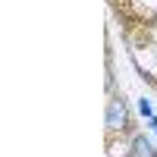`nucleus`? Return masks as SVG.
I'll return each instance as SVG.
<instances>
[{"label": "nucleus", "mask_w": 157, "mask_h": 157, "mask_svg": "<svg viewBox=\"0 0 157 157\" xmlns=\"http://www.w3.org/2000/svg\"><path fill=\"white\" fill-rule=\"evenodd\" d=\"M126 120H129V113H126V104L120 98H113L107 104V129L110 132H116V129H126Z\"/></svg>", "instance_id": "obj_1"}, {"label": "nucleus", "mask_w": 157, "mask_h": 157, "mask_svg": "<svg viewBox=\"0 0 157 157\" xmlns=\"http://www.w3.org/2000/svg\"><path fill=\"white\" fill-rule=\"evenodd\" d=\"M132 157H157L154 148H151V141H148L145 135H138V138L132 141Z\"/></svg>", "instance_id": "obj_2"}, {"label": "nucleus", "mask_w": 157, "mask_h": 157, "mask_svg": "<svg viewBox=\"0 0 157 157\" xmlns=\"http://www.w3.org/2000/svg\"><path fill=\"white\" fill-rule=\"evenodd\" d=\"M138 110H141V116H148V120H151V116H154V113H151V104H148L145 98L138 101Z\"/></svg>", "instance_id": "obj_3"}, {"label": "nucleus", "mask_w": 157, "mask_h": 157, "mask_svg": "<svg viewBox=\"0 0 157 157\" xmlns=\"http://www.w3.org/2000/svg\"><path fill=\"white\" fill-rule=\"evenodd\" d=\"M151 129H154V132H157V116H151Z\"/></svg>", "instance_id": "obj_4"}]
</instances>
